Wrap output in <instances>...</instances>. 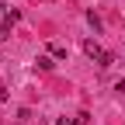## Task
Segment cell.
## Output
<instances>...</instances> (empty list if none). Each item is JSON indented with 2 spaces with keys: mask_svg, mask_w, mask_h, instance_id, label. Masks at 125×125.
Masks as SVG:
<instances>
[{
  "mask_svg": "<svg viewBox=\"0 0 125 125\" xmlns=\"http://www.w3.org/2000/svg\"><path fill=\"white\" fill-rule=\"evenodd\" d=\"M83 52H87V59H94V62H97L101 70H108V66L115 62V56H111V52H104L94 38H87V42H83Z\"/></svg>",
  "mask_w": 125,
  "mask_h": 125,
  "instance_id": "cell-1",
  "label": "cell"
},
{
  "mask_svg": "<svg viewBox=\"0 0 125 125\" xmlns=\"http://www.w3.org/2000/svg\"><path fill=\"white\" fill-rule=\"evenodd\" d=\"M49 52H52L56 59H66V45H49Z\"/></svg>",
  "mask_w": 125,
  "mask_h": 125,
  "instance_id": "cell-2",
  "label": "cell"
},
{
  "mask_svg": "<svg viewBox=\"0 0 125 125\" xmlns=\"http://www.w3.org/2000/svg\"><path fill=\"white\" fill-rule=\"evenodd\" d=\"M35 66H38V70H52V59H49V56H38Z\"/></svg>",
  "mask_w": 125,
  "mask_h": 125,
  "instance_id": "cell-3",
  "label": "cell"
},
{
  "mask_svg": "<svg viewBox=\"0 0 125 125\" xmlns=\"http://www.w3.org/2000/svg\"><path fill=\"white\" fill-rule=\"evenodd\" d=\"M7 35H10V21H4V24H0V42H4Z\"/></svg>",
  "mask_w": 125,
  "mask_h": 125,
  "instance_id": "cell-4",
  "label": "cell"
},
{
  "mask_svg": "<svg viewBox=\"0 0 125 125\" xmlns=\"http://www.w3.org/2000/svg\"><path fill=\"white\" fill-rule=\"evenodd\" d=\"M115 90H118V94H125V80H118V83H115Z\"/></svg>",
  "mask_w": 125,
  "mask_h": 125,
  "instance_id": "cell-5",
  "label": "cell"
},
{
  "mask_svg": "<svg viewBox=\"0 0 125 125\" xmlns=\"http://www.w3.org/2000/svg\"><path fill=\"white\" fill-rule=\"evenodd\" d=\"M7 14H10V10H7V7H4V4H0V18H4V21H7Z\"/></svg>",
  "mask_w": 125,
  "mask_h": 125,
  "instance_id": "cell-6",
  "label": "cell"
}]
</instances>
